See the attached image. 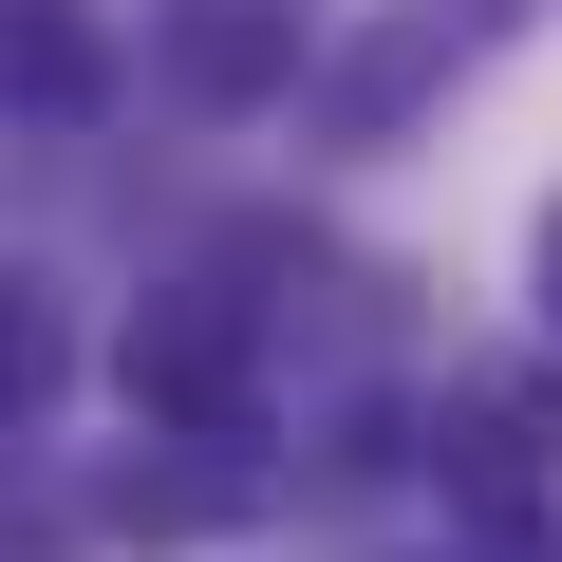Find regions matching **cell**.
Segmentation results:
<instances>
[{"label": "cell", "mask_w": 562, "mask_h": 562, "mask_svg": "<svg viewBox=\"0 0 562 562\" xmlns=\"http://www.w3.org/2000/svg\"><path fill=\"white\" fill-rule=\"evenodd\" d=\"M132 394L169 413V431H244V394H262V357H244V301H150L132 319Z\"/></svg>", "instance_id": "cell-1"}, {"label": "cell", "mask_w": 562, "mask_h": 562, "mask_svg": "<svg viewBox=\"0 0 562 562\" xmlns=\"http://www.w3.org/2000/svg\"><path fill=\"white\" fill-rule=\"evenodd\" d=\"M169 76L188 94H281V76H301V0H188V20H169Z\"/></svg>", "instance_id": "cell-2"}, {"label": "cell", "mask_w": 562, "mask_h": 562, "mask_svg": "<svg viewBox=\"0 0 562 562\" xmlns=\"http://www.w3.org/2000/svg\"><path fill=\"white\" fill-rule=\"evenodd\" d=\"M0 94H20V113H94V94H113L94 20H57V0H0Z\"/></svg>", "instance_id": "cell-3"}, {"label": "cell", "mask_w": 562, "mask_h": 562, "mask_svg": "<svg viewBox=\"0 0 562 562\" xmlns=\"http://www.w3.org/2000/svg\"><path fill=\"white\" fill-rule=\"evenodd\" d=\"M20 394H38V319L0 301V413H20Z\"/></svg>", "instance_id": "cell-4"}]
</instances>
